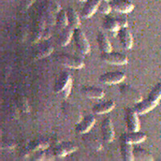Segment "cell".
Returning <instances> with one entry per match:
<instances>
[{"instance_id": "cell-1", "label": "cell", "mask_w": 161, "mask_h": 161, "mask_svg": "<svg viewBox=\"0 0 161 161\" xmlns=\"http://www.w3.org/2000/svg\"><path fill=\"white\" fill-rule=\"evenodd\" d=\"M161 99V82L157 83L151 90L144 100H141L135 106V110L139 114H145L153 110Z\"/></svg>"}, {"instance_id": "cell-2", "label": "cell", "mask_w": 161, "mask_h": 161, "mask_svg": "<svg viewBox=\"0 0 161 161\" xmlns=\"http://www.w3.org/2000/svg\"><path fill=\"white\" fill-rule=\"evenodd\" d=\"M73 40L77 46V49L82 54H88L90 51V44L85 35L84 31L80 28L73 30Z\"/></svg>"}, {"instance_id": "cell-3", "label": "cell", "mask_w": 161, "mask_h": 161, "mask_svg": "<svg viewBox=\"0 0 161 161\" xmlns=\"http://www.w3.org/2000/svg\"><path fill=\"white\" fill-rule=\"evenodd\" d=\"M101 59L107 64H115V65H124L128 62V59L125 54L121 53H114V52L102 53Z\"/></svg>"}, {"instance_id": "cell-4", "label": "cell", "mask_w": 161, "mask_h": 161, "mask_svg": "<svg viewBox=\"0 0 161 161\" xmlns=\"http://www.w3.org/2000/svg\"><path fill=\"white\" fill-rule=\"evenodd\" d=\"M57 59L62 65L65 66L67 68L73 69H80L83 68V66L85 65L84 61L81 59L68 55V54H60L57 57Z\"/></svg>"}, {"instance_id": "cell-5", "label": "cell", "mask_w": 161, "mask_h": 161, "mask_svg": "<svg viewBox=\"0 0 161 161\" xmlns=\"http://www.w3.org/2000/svg\"><path fill=\"white\" fill-rule=\"evenodd\" d=\"M126 78L125 73L121 71H112L103 73L99 77V81L103 84L114 85L122 82Z\"/></svg>"}, {"instance_id": "cell-6", "label": "cell", "mask_w": 161, "mask_h": 161, "mask_svg": "<svg viewBox=\"0 0 161 161\" xmlns=\"http://www.w3.org/2000/svg\"><path fill=\"white\" fill-rule=\"evenodd\" d=\"M139 114L135 109H128L126 113V127L129 131H138L139 130Z\"/></svg>"}, {"instance_id": "cell-7", "label": "cell", "mask_w": 161, "mask_h": 161, "mask_svg": "<svg viewBox=\"0 0 161 161\" xmlns=\"http://www.w3.org/2000/svg\"><path fill=\"white\" fill-rule=\"evenodd\" d=\"M101 130L103 135V140L106 143H110L114 139V129L113 123H112L111 119L107 117L103 121L102 126H101Z\"/></svg>"}, {"instance_id": "cell-8", "label": "cell", "mask_w": 161, "mask_h": 161, "mask_svg": "<svg viewBox=\"0 0 161 161\" xmlns=\"http://www.w3.org/2000/svg\"><path fill=\"white\" fill-rule=\"evenodd\" d=\"M113 11L116 12L126 14L134 10V4L129 0H111L110 2Z\"/></svg>"}, {"instance_id": "cell-9", "label": "cell", "mask_w": 161, "mask_h": 161, "mask_svg": "<svg viewBox=\"0 0 161 161\" xmlns=\"http://www.w3.org/2000/svg\"><path fill=\"white\" fill-rule=\"evenodd\" d=\"M77 149V147L74 143L71 142H64L57 145L53 151L56 157H64L68 156L69 154L74 152Z\"/></svg>"}, {"instance_id": "cell-10", "label": "cell", "mask_w": 161, "mask_h": 161, "mask_svg": "<svg viewBox=\"0 0 161 161\" xmlns=\"http://www.w3.org/2000/svg\"><path fill=\"white\" fill-rule=\"evenodd\" d=\"M147 136L143 132L138 131H129L128 133L124 134L121 137V140L125 143H130V144H138L143 141L146 140Z\"/></svg>"}, {"instance_id": "cell-11", "label": "cell", "mask_w": 161, "mask_h": 161, "mask_svg": "<svg viewBox=\"0 0 161 161\" xmlns=\"http://www.w3.org/2000/svg\"><path fill=\"white\" fill-rule=\"evenodd\" d=\"M119 41L125 49H130L133 47V37L127 27L121 28L118 31Z\"/></svg>"}, {"instance_id": "cell-12", "label": "cell", "mask_w": 161, "mask_h": 161, "mask_svg": "<svg viewBox=\"0 0 161 161\" xmlns=\"http://www.w3.org/2000/svg\"><path fill=\"white\" fill-rule=\"evenodd\" d=\"M95 117L93 114L85 116L84 119L76 126V131L79 134H86L90 130L95 123Z\"/></svg>"}, {"instance_id": "cell-13", "label": "cell", "mask_w": 161, "mask_h": 161, "mask_svg": "<svg viewBox=\"0 0 161 161\" xmlns=\"http://www.w3.org/2000/svg\"><path fill=\"white\" fill-rule=\"evenodd\" d=\"M101 0H86L81 10V15L84 18H90L97 11Z\"/></svg>"}, {"instance_id": "cell-14", "label": "cell", "mask_w": 161, "mask_h": 161, "mask_svg": "<svg viewBox=\"0 0 161 161\" xmlns=\"http://www.w3.org/2000/svg\"><path fill=\"white\" fill-rule=\"evenodd\" d=\"M81 93L89 98L102 99L105 96L104 90L93 86H86L81 89Z\"/></svg>"}, {"instance_id": "cell-15", "label": "cell", "mask_w": 161, "mask_h": 161, "mask_svg": "<svg viewBox=\"0 0 161 161\" xmlns=\"http://www.w3.org/2000/svg\"><path fill=\"white\" fill-rule=\"evenodd\" d=\"M115 106V103L112 100L106 101L95 105L92 109V112L95 114H103L111 111Z\"/></svg>"}, {"instance_id": "cell-16", "label": "cell", "mask_w": 161, "mask_h": 161, "mask_svg": "<svg viewBox=\"0 0 161 161\" xmlns=\"http://www.w3.org/2000/svg\"><path fill=\"white\" fill-rule=\"evenodd\" d=\"M72 80L71 77H70L69 73L67 72H64L59 76L54 85V92L57 93H60L62 91L66 86H68L69 83Z\"/></svg>"}, {"instance_id": "cell-17", "label": "cell", "mask_w": 161, "mask_h": 161, "mask_svg": "<svg viewBox=\"0 0 161 161\" xmlns=\"http://www.w3.org/2000/svg\"><path fill=\"white\" fill-rule=\"evenodd\" d=\"M66 15L68 19V26L73 30L78 28L80 25V19L77 13L73 8H68L66 10Z\"/></svg>"}, {"instance_id": "cell-18", "label": "cell", "mask_w": 161, "mask_h": 161, "mask_svg": "<svg viewBox=\"0 0 161 161\" xmlns=\"http://www.w3.org/2000/svg\"><path fill=\"white\" fill-rule=\"evenodd\" d=\"M97 41L98 44L99 48L102 51V53H109L111 52L112 46L110 44V40L107 38L104 33L98 32L97 36Z\"/></svg>"}, {"instance_id": "cell-19", "label": "cell", "mask_w": 161, "mask_h": 161, "mask_svg": "<svg viewBox=\"0 0 161 161\" xmlns=\"http://www.w3.org/2000/svg\"><path fill=\"white\" fill-rule=\"evenodd\" d=\"M73 29L67 26L66 28H63L60 34L58 39V43L60 46H66L69 44L70 40L73 38Z\"/></svg>"}, {"instance_id": "cell-20", "label": "cell", "mask_w": 161, "mask_h": 161, "mask_svg": "<svg viewBox=\"0 0 161 161\" xmlns=\"http://www.w3.org/2000/svg\"><path fill=\"white\" fill-rule=\"evenodd\" d=\"M121 155H122V158L124 161L135 160L131 144L125 143L123 141L121 142Z\"/></svg>"}, {"instance_id": "cell-21", "label": "cell", "mask_w": 161, "mask_h": 161, "mask_svg": "<svg viewBox=\"0 0 161 161\" xmlns=\"http://www.w3.org/2000/svg\"><path fill=\"white\" fill-rule=\"evenodd\" d=\"M133 154L135 159L137 160H145V161H152L153 160L152 154L147 150L141 147H134L133 148Z\"/></svg>"}, {"instance_id": "cell-22", "label": "cell", "mask_w": 161, "mask_h": 161, "mask_svg": "<svg viewBox=\"0 0 161 161\" xmlns=\"http://www.w3.org/2000/svg\"><path fill=\"white\" fill-rule=\"evenodd\" d=\"M103 26L110 32H116L121 29L118 18L114 17H106L103 23Z\"/></svg>"}, {"instance_id": "cell-23", "label": "cell", "mask_w": 161, "mask_h": 161, "mask_svg": "<svg viewBox=\"0 0 161 161\" xmlns=\"http://www.w3.org/2000/svg\"><path fill=\"white\" fill-rule=\"evenodd\" d=\"M49 147V143L47 140H44V139H39V140L33 141L32 143H30L29 146L28 147V152H25V155L27 156V153H30L31 152H36L38 150H42V149L48 148Z\"/></svg>"}, {"instance_id": "cell-24", "label": "cell", "mask_w": 161, "mask_h": 161, "mask_svg": "<svg viewBox=\"0 0 161 161\" xmlns=\"http://www.w3.org/2000/svg\"><path fill=\"white\" fill-rule=\"evenodd\" d=\"M121 92L125 96H126L127 98L131 99V101H134V102H136V103H138L139 102H140L142 100L141 99V96L139 95V93H136V90L130 88V86H122Z\"/></svg>"}, {"instance_id": "cell-25", "label": "cell", "mask_w": 161, "mask_h": 161, "mask_svg": "<svg viewBox=\"0 0 161 161\" xmlns=\"http://www.w3.org/2000/svg\"><path fill=\"white\" fill-rule=\"evenodd\" d=\"M56 24L60 29L66 28L68 26V19H67V15L66 11L60 9L56 15Z\"/></svg>"}, {"instance_id": "cell-26", "label": "cell", "mask_w": 161, "mask_h": 161, "mask_svg": "<svg viewBox=\"0 0 161 161\" xmlns=\"http://www.w3.org/2000/svg\"><path fill=\"white\" fill-rule=\"evenodd\" d=\"M53 52V47L50 44H47V45L41 47L40 49H38L36 53V57L37 59H41L44 57H48Z\"/></svg>"}, {"instance_id": "cell-27", "label": "cell", "mask_w": 161, "mask_h": 161, "mask_svg": "<svg viewBox=\"0 0 161 161\" xmlns=\"http://www.w3.org/2000/svg\"><path fill=\"white\" fill-rule=\"evenodd\" d=\"M111 10V6H110V3L109 1H106V0H101L100 3H99L98 8H97V11H98L99 12L103 14V15H108V14H110Z\"/></svg>"}, {"instance_id": "cell-28", "label": "cell", "mask_w": 161, "mask_h": 161, "mask_svg": "<svg viewBox=\"0 0 161 161\" xmlns=\"http://www.w3.org/2000/svg\"><path fill=\"white\" fill-rule=\"evenodd\" d=\"M71 90H72V80L69 83L68 86H66L65 88H64L62 91L60 92L59 94H60V97H62V98H67V97H69V95Z\"/></svg>"}, {"instance_id": "cell-29", "label": "cell", "mask_w": 161, "mask_h": 161, "mask_svg": "<svg viewBox=\"0 0 161 161\" xmlns=\"http://www.w3.org/2000/svg\"><path fill=\"white\" fill-rule=\"evenodd\" d=\"M34 2H35V0H24V1H23V3H24L25 8H29L30 6H31Z\"/></svg>"}, {"instance_id": "cell-30", "label": "cell", "mask_w": 161, "mask_h": 161, "mask_svg": "<svg viewBox=\"0 0 161 161\" xmlns=\"http://www.w3.org/2000/svg\"><path fill=\"white\" fill-rule=\"evenodd\" d=\"M106 1H109V2H110V1H111V0H106Z\"/></svg>"}]
</instances>
